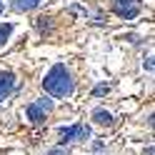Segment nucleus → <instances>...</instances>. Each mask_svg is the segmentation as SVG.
<instances>
[{
	"instance_id": "5",
	"label": "nucleus",
	"mask_w": 155,
	"mask_h": 155,
	"mask_svg": "<svg viewBox=\"0 0 155 155\" xmlns=\"http://www.w3.org/2000/svg\"><path fill=\"white\" fill-rule=\"evenodd\" d=\"M13 90H15V75L10 70H3L0 73V103H3Z\"/></svg>"
},
{
	"instance_id": "10",
	"label": "nucleus",
	"mask_w": 155,
	"mask_h": 155,
	"mask_svg": "<svg viewBox=\"0 0 155 155\" xmlns=\"http://www.w3.org/2000/svg\"><path fill=\"white\" fill-rule=\"evenodd\" d=\"M35 103L40 105V108H43L45 113H50V110H53V100H50V98H45V95H43V98H38Z\"/></svg>"
},
{
	"instance_id": "6",
	"label": "nucleus",
	"mask_w": 155,
	"mask_h": 155,
	"mask_svg": "<svg viewBox=\"0 0 155 155\" xmlns=\"http://www.w3.org/2000/svg\"><path fill=\"white\" fill-rule=\"evenodd\" d=\"M93 123L95 125H103V128H113V115L108 113V110H105V108H95L93 110Z\"/></svg>"
},
{
	"instance_id": "13",
	"label": "nucleus",
	"mask_w": 155,
	"mask_h": 155,
	"mask_svg": "<svg viewBox=\"0 0 155 155\" xmlns=\"http://www.w3.org/2000/svg\"><path fill=\"white\" fill-rule=\"evenodd\" d=\"M103 148H105V143H103V140H95V143H93V150H95V153H100Z\"/></svg>"
},
{
	"instance_id": "11",
	"label": "nucleus",
	"mask_w": 155,
	"mask_h": 155,
	"mask_svg": "<svg viewBox=\"0 0 155 155\" xmlns=\"http://www.w3.org/2000/svg\"><path fill=\"white\" fill-rule=\"evenodd\" d=\"M45 155H70V150H68V148H63V145H58V148H50Z\"/></svg>"
},
{
	"instance_id": "7",
	"label": "nucleus",
	"mask_w": 155,
	"mask_h": 155,
	"mask_svg": "<svg viewBox=\"0 0 155 155\" xmlns=\"http://www.w3.org/2000/svg\"><path fill=\"white\" fill-rule=\"evenodd\" d=\"M40 3H43V0H10V8L18 10V13H30V10H35Z\"/></svg>"
},
{
	"instance_id": "2",
	"label": "nucleus",
	"mask_w": 155,
	"mask_h": 155,
	"mask_svg": "<svg viewBox=\"0 0 155 155\" xmlns=\"http://www.w3.org/2000/svg\"><path fill=\"white\" fill-rule=\"evenodd\" d=\"M60 145L65 148L68 143H80V140H88L90 138V125H83V123H73L68 128H60Z\"/></svg>"
},
{
	"instance_id": "12",
	"label": "nucleus",
	"mask_w": 155,
	"mask_h": 155,
	"mask_svg": "<svg viewBox=\"0 0 155 155\" xmlns=\"http://www.w3.org/2000/svg\"><path fill=\"white\" fill-rule=\"evenodd\" d=\"M143 68H145V70H148V73H153V55H148V58H145Z\"/></svg>"
},
{
	"instance_id": "8",
	"label": "nucleus",
	"mask_w": 155,
	"mask_h": 155,
	"mask_svg": "<svg viewBox=\"0 0 155 155\" xmlns=\"http://www.w3.org/2000/svg\"><path fill=\"white\" fill-rule=\"evenodd\" d=\"M10 35H13V23H0V48L8 43Z\"/></svg>"
},
{
	"instance_id": "14",
	"label": "nucleus",
	"mask_w": 155,
	"mask_h": 155,
	"mask_svg": "<svg viewBox=\"0 0 155 155\" xmlns=\"http://www.w3.org/2000/svg\"><path fill=\"white\" fill-rule=\"evenodd\" d=\"M145 155H153V145H148V148H145Z\"/></svg>"
},
{
	"instance_id": "3",
	"label": "nucleus",
	"mask_w": 155,
	"mask_h": 155,
	"mask_svg": "<svg viewBox=\"0 0 155 155\" xmlns=\"http://www.w3.org/2000/svg\"><path fill=\"white\" fill-rule=\"evenodd\" d=\"M143 10V3L140 0H113V13L123 18V20H133L138 18Z\"/></svg>"
},
{
	"instance_id": "15",
	"label": "nucleus",
	"mask_w": 155,
	"mask_h": 155,
	"mask_svg": "<svg viewBox=\"0 0 155 155\" xmlns=\"http://www.w3.org/2000/svg\"><path fill=\"white\" fill-rule=\"evenodd\" d=\"M0 13H3V0H0Z\"/></svg>"
},
{
	"instance_id": "4",
	"label": "nucleus",
	"mask_w": 155,
	"mask_h": 155,
	"mask_svg": "<svg viewBox=\"0 0 155 155\" xmlns=\"http://www.w3.org/2000/svg\"><path fill=\"white\" fill-rule=\"evenodd\" d=\"M45 115H48V113H45L35 100L25 105V120L30 123V125H43V123H45Z\"/></svg>"
},
{
	"instance_id": "9",
	"label": "nucleus",
	"mask_w": 155,
	"mask_h": 155,
	"mask_svg": "<svg viewBox=\"0 0 155 155\" xmlns=\"http://www.w3.org/2000/svg\"><path fill=\"white\" fill-rule=\"evenodd\" d=\"M108 93H110V85L108 83H100V85H95V88H93L95 98H103V95H108Z\"/></svg>"
},
{
	"instance_id": "1",
	"label": "nucleus",
	"mask_w": 155,
	"mask_h": 155,
	"mask_svg": "<svg viewBox=\"0 0 155 155\" xmlns=\"http://www.w3.org/2000/svg\"><path fill=\"white\" fill-rule=\"evenodd\" d=\"M43 90L50 95V98H70V95L75 93L73 73L68 70L63 63L53 65L50 70L45 73V78H43Z\"/></svg>"
}]
</instances>
